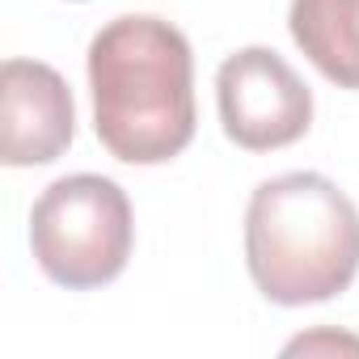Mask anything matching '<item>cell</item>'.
Wrapping results in <instances>:
<instances>
[{"mask_svg": "<svg viewBox=\"0 0 359 359\" xmlns=\"http://www.w3.org/2000/svg\"><path fill=\"white\" fill-rule=\"evenodd\" d=\"M93 127L110 156L127 165H165L195 140V60L187 34L127 13L89 43Z\"/></svg>", "mask_w": 359, "mask_h": 359, "instance_id": "cell-1", "label": "cell"}, {"mask_svg": "<svg viewBox=\"0 0 359 359\" xmlns=\"http://www.w3.org/2000/svg\"><path fill=\"white\" fill-rule=\"evenodd\" d=\"M245 262L275 304L330 300L359 271V212L321 173L271 177L245 212Z\"/></svg>", "mask_w": 359, "mask_h": 359, "instance_id": "cell-2", "label": "cell"}, {"mask_svg": "<svg viewBox=\"0 0 359 359\" xmlns=\"http://www.w3.org/2000/svg\"><path fill=\"white\" fill-rule=\"evenodd\" d=\"M135 224L118 182L102 173H72L43 191L30 216V250L47 279L72 292L102 287L123 275Z\"/></svg>", "mask_w": 359, "mask_h": 359, "instance_id": "cell-3", "label": "cell"}, {"mask_svg": "<svg viewBox=\"0 0 359 359\" xmlns=\"http://www.w3.org/2000/svg\"><path fill=\"white\" fill-rule=\"evenodd\" d=\"M224 135L237 148L271 152L296 144L313 123V93L296 68L271 47H245L216 72Z\"/></svg>", "mask_w": 359, "mask_h": 359, "instance_id": "cell-4", "label": "cell"}, {"mask_svg": "<svg viewBox=\"0 0 359 359\" xmlns=\"http://www.w3.org/2000/svg\"><path fill=\"white\" fill-rule=\"evenodd\" d=\"M76 135V106L68 81L39 60H9L0 72V161L51 165Z\"/></svg>", "mask_w": 359, "mask_h": 359, "instance_id": "cell-5", "label": "cell"}, {"mask_svg": "<svg viewBox=\"0 0 359 359\" xmlns=\"http://www.w3.org/2000/svg\"><path fill=\"white\" fill-rule=\"evenodd\" d=\"M287 30L338 89H359V0H292Z\"/></svg>", "mask_w": 359, "mask_h": 359, "instance_id": "cell-6", "label": "cell"}, {"mask_svg": "<svg viewBox=\"0 0 359 359\" xmlns=\"http://www.w3.org/2000/svg\"><path fill=\"white\" fill-rule=\"evenodd\" d=\"M313 346H355V351H359L355 338H330V334H325V338H296V342L287 346V355H296V351H313Z\"/></svg>", "mask_w": 359, "mask_h": 359, "instance_id": "cell-7", "label": "cell"}]
</instances>
